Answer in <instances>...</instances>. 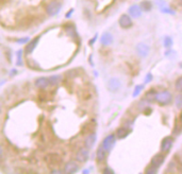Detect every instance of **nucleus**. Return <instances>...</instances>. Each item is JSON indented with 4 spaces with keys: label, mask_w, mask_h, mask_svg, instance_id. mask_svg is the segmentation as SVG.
<instances>
[{
    "label": "nucleus",
    "mask_w": 182,
    "mask_h": 174,
    "mask_svg": "<svg viewBox=\"0 0 182 174\" xmlns=\"http://www.w3.org/2000/svg\"><path fill=\"white\" fill-rule=\"evenodd\" d=\"M89 157V151L87 148H80L78 152L76 153V160L78 163H85Z\"/></svg>",
    "instance_id": "423d86ee"
},
{
    "label": "nucleus",
    "mask_w": 182,
    "mask_h": 174,
    "mask_svg": "<svg viewBox=\"0 0 182 174\" xmlns=\"http://www.w3.org/2000/svg\"><path fill=\"white\" fill-rule=\"evenodd\" d=\"M18 61H17V64L18 65H22V51H18Z\"/></svg>",
    "instance_id": "a878e982"
},
{
    "label": "nucleus",
    "mask_w": 182,
    "mask_h": 174,
    "mask_svg": "<svg viewBox=\"0 0 182 174\" xmlns=\"http://www.w3.org/2000/svg\"><path fill=\"white\" fill-rule=\"evenodd\" d=\"M149 47L147 46L146 44H139L138 46H136V52H138V54L141 56V57H146L148 54H149Z\"/></svg>",
    "instance_id": "9d476101"
},
{
    "label": "nucleus",
    "mask_w": 182,
    "mask_h": 174,
    "mask_svg": "<svg viewBox=\"0 0 182 174\" xmlns=\"http://www.w3.org/2000/svg\"><path fill=\"white\" fill-rule=\"evenodd\" d=\"M100 42L101 44L103 45V46H109V45H111L113 43V36L111 33L109 32H105L102 34V36H101L100 38Z\"/></svg>",
    "instance_id": "f3484780"
},
{
    "label": "nucleus",
    "mask_w": 182,
    "mask_h": 174,
    "mask_svg": "<svg viewBox=\"0 0 182 174\" xmlns=\"http://www.w3.org/2000/svg\"><path fill=\"white\" fill-rule=\"evenodd\" d=\"M172 46V37L166 36L164 38V47H165V48H167V49H169Z\"/></svg>",
    "instance_id": "412c9836"
},
{
    "label": "nucleus",
    "mask_w": 182,
    "mask_h": 174,
    "mask_svg": "<svg viewBox=\"0 0 182 174\" xmlns=\"http://www.w3.org/2000/svg\"><path fill=\"white\" fill-rule=\"evenodd\" d=\"M62 9V3L58 0H52L46 6V13L49 16H56L60 13Z\"/></svg>",
    "instance_id": "7ed1b4c3"
},
{
    "label": "nucleus",
    "mask_w": 182,
    "mask_h": 174,
    "mask_svg": "<svg viewBox=\"0 0 182 174\" xmlns=\"http://www.w3.org/2000/svg\"><path fill=\"white\" fill-rule=\"evenodd\" d=\"M175 102H176V105H177V107H178V109H182V95L177 96Z\"/></svg>",
    "instance_id": "4be33fe9"
},
{
    "label": "nucleus",
    "mask_w": 182,
    "mask_h": 174,
    "mask_svg": "<svg viewBox=\"0 0 182 174\" xmlns=\"http://www.w3.org/2000/svg\"><path fill=\"white\" fill-rule=\"evenodd\" d=\"M78 170H79V164L74 160H70V161H68V163H66L64 164V169H63L64 173H69V174L76 173Z\"/></svg>",
    "instance_id": "6e6552de"
},
{
    "label": "nucleus",
    "mask_w": 182,
    "mask_h": 174,
    "mask_svg": "<svg viewBox=\"0 0 182 174\" xmlns=\"http://www.w3.org/2000/svg\"><path fill=\"white\" fill-rule=\"evenodd\" d=\"M163 13H167V14H172V15H174L175 14V12L171 10V9H168V8H165V9H163Z\"/></svg>",
    "instance_id": "393cba45"
},
{
    "label": "nucleus",
    "mask_w": 182,
    "mask_h": 174,
    "mask_svg": "<svg viewBox=\"0 0 182 174\" xmlns=\"http://www.w3.org/2000/svg\"><path fill=\"white\" fill-rule=\"evenodd\" d=\"M142 89H143V86L142 85H138L135 87V89H134V93H133V97H138L139 95V93L142 91Z\"/></svg>",
    "instance_id": "b1692460"
},
{
    "label": "nucleus",
    "mask_w": 182,
    "mask_h": 174,
    "mask_svg": "<svg viewBox=\"0 0 182 174\" xmlns=\"http://www.w3.org/2000/svg\"><path fill=\"white\" fill-rule=\"evenodd\" d=\"M141 8H142V10L143 11L148 12L152 9V4H151L150 1H144V2H142L141 3Z\"/></svg>",
    "instance_id": "aec40b11"
},
{
    "label": "nucleus",
    "mask_w": 182,
    "mask_h": 174,
    "mask_svg": "<svg viewBox=\"0 0 182 174\" xmlns=\"http://www.w3.org/2000/svg\"><path fill=\"white\" fill-rule=\"evenodd\" d=\"M172 142H174V139H172L171 136L165 137L164 139L162 140V142H161V151L165 152V153L168 152L172 147Z\"/></svg>",
    "instance_id": "1a4fd4ad"
},
{
    "label": "nucleus",
    "mask_w": 182,
    "mask_h": 174,
    "mask_svg": "<svg viewBox=\"0 0 182 174\" xmlns=\"http://www.w3.org/2000/svg\"><path fill=\"white\" fill-rule=\"evenodd\" d=\"M151 77H152V76H151L150 73L148 74L147 77H146V83H148V82H150V81H151Z\"/></svg>",
    "instance_id": "c85d7f7f"
},
{
    "label": "nucleus",
    "mask_w": 182,
    "mask_h": 174,
    "mask_svg": "<svg viewBox=\"0 0 182 174\" xmlns=\"http://www.w3.org/2000/svg\"><path fill=\"white\" fill-rule=\"evenodd\" d=\"M2 156H3V150H2L1 145H0V159L2 158Z\"/></svg>",
    "instance_id": "c756f323"
},
{
    "label": "nucleus",
    "mask_w": 182,
    "mask_h": 174,
    "mask_svg": "<svg viewBox=\"0 0 182 174\" xmlns=\"http://www.w3.org/2000/svg\"><path fill=\"white\" fill-rule=\"evenodd\" d=\"M103 172L107 173V174H113V173H114V171H113L112 169H110V168H105V170H103Z\"/></svg>",
    "instance_id": "bb28decb"
},
{
    "label": "nucleus",
    "mask_w": 182,
    "mask_h": 174,
    "mask_svg": "<svg viewBox=\"0 0 182 174\" xmlns=\"http://www.w3.org/2000/svg\"><path fill=\"white\" fill-rule=\"evenodd\" d=\"M45 160L46 163L51 167V169L54 170V169H58L59 167L62 164V158L59 154H56V153H51V154H48L46 157H45Z\"/></svg>",
    "instance_id": "20e7f679"
},
{
    "label": "nucleus",
    "mask_w": 182,
    "mask_h": 174,
    "mask_svg": "<svg viewBox=\"0 0 182 174\" xmlns=\"http://www.w3.org/2000/svg\"><path fill=\"white\" fill-rule=\"evenodd\" d=\"M115 141H116V136H115L114 134H110V135H108L107 137L103 139L101 145H102V147L107 150V152L109 153L113 149V147H114Z\"/></svg>",
    "instance_id": "39448f33"
},
{
    "label": "nucleus",
    "mask_w": 182,
    "mask_h": 174,
    "mask_svg": "<svg viewBox=\"0 0 182 174\" xmlns=\"http://www.w3.org/2000/svg\"><path fill=\"white\" fill-rule=\"evenodd\" d=\"M172 96L169 91L163 90L160 93H157L155 96V100L157 101V103H159L160 105H167L172 102Z\"/></svg>",
    "instance_id": "f03ea898"
},
{
    "label": "nucleus",
    "mask_w": 182,
    "mask_h": 174,
    "mask_svg": "<svg viewBox=\"0 0 182 174\" xmlns=\"http://www.w3.org/2000/svg\"><path fill=\"white\" fill-rule=\"evenodd\" d=\"M180 67H181V68H182V64H180Z\"/></svg>",
    "instance_id": "7c9ffc66"
},
{
    "label": "nucleus",
    "mask_w": 182,
    "mask_h": 174,
    "mask_svg": "<svg viewBox=\"0 0 182 174\" xmlns=\"http://www.w3.org/2000/svg\"><path fill=\"white\" fill-rule=\"evenodd\" d=\"M142 11L143 10H142L141 6H136V4H133L129 8V14L133 18H139L142 15Z\"/></svg>",
    "instance_id": "4468645a"
},
{
    "label": "nucleus",
    "mask_w": 182,
    "mask_h": 174,
    "mask_svg": "<svg viewBox=\"0 0 182 174\" xmlns=\"http://www.w3.org/2000/svg\"><path fill=\"white\" fill-rule=\"evenodd\" d=\"M120 86H122V83H120V81L118 79H116V77H112V79L109 80L108 89L111 93H117L120 89Z\"/></svg>",
    "instance_id": "0eeeda50"
},
{
    "label": "nucleus",
    "mask_w": 182,
    "mask_h": 174,
    "mask_svg": "<svg viewBox=\"0 0 182 174\" xmlns=\"http://www.w3.org/2000/svg\"><path fill=\"white\" fill-rule=\"evenodd\" d=\"M39 37H35L33 41H31L27 46H26V48H25L26 54H31V53L33 52V50L36 48L37 44H39Z\"/></svg>",
    "instance_id": "dca6fc26"
},
{
    "label": "nucleus",
    "mask_w": 182,
    "mask_h": 174,
    "mask_svg": "<svg viewBox=\"0 0 182 174\" xmlns=\"http://www.w3.org/2000/svg\"><path fill=\"white\" fill-rule=\"evenodd\" d=\"M107 150L105 149V148L102 147V145H99V148L97 149V153H96V158H97V161L98 163H101V161H103L105 159V157H107Z\"/></svg>",
    "instance_id": "2eb2a0df"
},
{
    "label": "nucleus",
    "mask_w": 182,
    "mask_h": 174,
    "mask_svg": "<svg viewBox=\"0 0 182 174\" xmlns=\"http://www.w3.org/2000/svg\"><path fill=\"white\" fill-rule=\"evenodd\" d=\"M27 42H28V37H26V38H23V39H19V41H17V43L23 44V43H27Z\"/></svg>",
    "instance_id": "cd10ccee"
},
{
    "label": "nucleus",
    "mask_w": 182,
    "mask_h": 174,
    "mask_svg": "<svg viewBox=\"0 0 182 174\" xmlns=\"http://www.w3.org/2000/svg\"><path fill=\"white\" fill-rule=\"evenodd\" d=\"M96 141V134L95 133H91L86 136V138L84 139V147L87 148V149H92L95 144Z\"/></svg>",
    "instance_id": "ddd939ff"
},
{
    "label": "nucleus",
    "mask_w": 182,
    "mask_h": 174,
    "mask_svg": "<svg viewBox=\"0 0 182 174\" xmlns=\"http://www.w3.org/2000/svg\"><path fill=\"white\" fill-rule=\"evenodd\" d=\"M175 87L178 91H182V77H179L176 81V84H175Z\"/></svg>",
    "instance_id": "5701e85b"
},
{
    "label": "nucleus",
    "mask_w": 182,
    "mask_h": 174,
    "mask_svg": "<svg viewBox=\"0 0 182 174\" xmlns=\"http://www.w3.org/2000/svg\"><path fill=\"white\" fill-rule=\"evenodd\" d=\"M164 155L162 154H157L155 155V156L152 157V159H151L150 161V166L148 167L147 169H146V173H155L158 171V169L160 168L161 166L163 164V163H164Z\"/></svg>",
    "instance_id": "f257e3e1"
},
{
    "label": "nucleus",
    "mask_w": 182,
    "mask_h": 174,
    "mask_svg": "<svg viewBox=\"0 0 182 174\" xmlns=\"http://www.w3.org/2000/svg\"><path fill=\"white\" fill-rule=\"evenodd\" d=\"M130 134V130L129 129H126V128H122V129H118L117 130V133H116V137L118 139H124V138H126L127 136H128Z\"/></svg>",
    "instance_id": "a211bd4d"
},
{
    "label": "nucleus",
    "mask_w": 182,
    "mask_h": 174,
    "mask_svg": "<svg viewBox=\"0 0 182 174\" xmlns=\"http://www.w3.org/2000/svg\"><path fill=\"white\" fill-rule=\"evenodd\" d=\"M35 86L39 89H47L48 87H50V83H49L48 77H39L35 81Z\"/></svg>",
    "instance_id": "f8f14e48"
},
{
    "label": "nucleus",
    "mask_w": 182,
    "mask_h": 174,
    "mask_svg": "<svg viewBox=\"0 0 182 174\" xmlns=\"http://www.w3.org/2000/svg\"><path fill=\"white\" fill-rule=\"evenodd\" d=\"M119 26L122 28V29H129L130 27H132L131 17H130L129 15H126V14L122 15L119 18Z\"/></svg>",
    "instance_id": "9b49d317"
},
{
    "label": "nucleus",
    "mask_w": 182,
    "mask_h": 174,
    "mask_svg": "<svg viewBox=\"0 0 182 174\" xmlns=\"http://www.w3.org/2000/svg\"><path fill=\"white\" fill-rule=\"evenodd\" d=\"M49 83H50V86H56L60 83L61 81V77L60 76H52V77H49Z\"/></svg>",
    "instance_id": "6ab92c4d"
}]
</instances>
